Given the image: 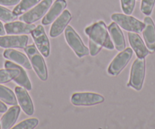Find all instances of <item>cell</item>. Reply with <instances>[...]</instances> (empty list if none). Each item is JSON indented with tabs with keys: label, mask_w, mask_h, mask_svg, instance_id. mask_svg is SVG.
I'll use <instances>...</instances> for the list:
<instances>
[{
	"label": "cell",
	"mask_w": 155,
	"mask_h": 129,
	"mask_svg": "<svg viewBox=\"0 0 155 129\" xmlns=\"http://www.w3.org/2000/svg\"><path fill=\"white\" fill-rule=\"evenodd\" d=\"M4 66H5V69H8V68H14V69H15L18 71L17 76L14 79L15 82L16 84H18L21 87H25L26 90H29V91L32 90V85H31V81H30L29 78H28L25 69L21 66L11 62V61H6L5 62Z\"/></svg>",
	"instance_id": "16"
},
{
	"label": "cell",
	"mask_w": 155,
	"mask_h": 129,
	"mask_svg": "<svg viewBox=\"0 0 155 129\" xmlns=\"http://www.w3.org/2000/svg\"><path fill=\"white\" fill-rule=\"evenodd\" d=\"M20 2V0H0V5L12 6L17 5Z\"/></svg>",
	"instance_id": "29"
},
{
	"label": "cell",
	"mask_w": 155,
	"mask_h": 129,
	"mask_svg": "<svg viewBox=\"0 0 155 129\" xmlns=\"http://www.w3.org/2000/svg\"><path fill=\"white\" fill-rule=\"evenodd\" d=\"M88 44L89 47H90V55L92 56H96L101 52V50L103 48L102 47L94 44V43L91 40H89Z\"/></svg>",
	"instance_id": "28"
},
{
	"label": "cell",
	"mask_w": 155,
	"mask_h": 129,
	"mask_svg": "<svg viewBox=\"0 0 155 129\" xmlns=\"http://www.w3.org/2000/svg\"><path fill=\"white\" fill-rule=\"evenodd\" d=\"M15 93L17 97L18 103L24 112L29 116L32 115L34 112V106L28 90L21 86H17L15 88Z\"/></svg>",
	"instance_id": "10"
},
{
	"label": "cell",
	"mask_w": 155,
	"mask_h": 129,
	"mask_svg": "<svg viewBox=\"0 0 155 129\" xmlns=\"http://www.w3.org/2000/svg\"><path fill=\"white\" fill-rule=\"evenodd\" d=\"M24 50L38 78L43 81H47L48 79V71L43 55L34 44L27 46Z\"/></svg>",
	"instance_id": "2"
},
{
	"label": "cell",
	"mask_w": 155,
	"mask_h": 129,
	"mask_svg": "<svg viewBox=\"0 0 155 129\" xmlns=\"http://www.w3.org/2000/svg\"><path fill=\"white\" fill-rule=\"evenodd\" d=\"M27 35L0 36V47L5 49H25L28 43Z\"/></svg>",
	"instance_id": "11"
},
{
	"label": "cell",
	"mask_w": 155,
	"mask_h": 129,
	"mask_svg": "<svg viewBox=\"0 0 155 129\" xmlns=\"http://www.w3.org/2000/svg\"><path fill=\"white\" fill-rule=\"evenodd\" d=\"M0 128H1V123H0Z\"/></svg>",
	"instance_id": "32"
},
{
	"label": "cell",
	"mask_w": 155,
	"mask_h": 129,
	"mask_svg": "<svg viewBox=\"0 0 155 129\" xmlns=\"http://www.w3.org/2000/svg\"><path fill=\"white\" fill-rule=\"evenodd\" d=\"M0 100L10 106L18 105L16 95L8 87L0 84Z\"/></svg>",
	"instance_id": "21"
},
{
	"label": "cell",
	"mask_w": 155,
	"mask_h": 129,
	"mask_svg": "<svg viewBox=\"0 0 155 129\" xmlns=\"http://www.w3.org/2000/svg\"><path fill=\"white\" fill-rule=\"evenodd\" d=\"M132 56L133 50L132 48H126L120 52L110 64L107 70L108 73L112 76H117L120 75V72L130 62Z\"/></svg>",
	"instance_id": "6"
},
{
	"label": "cell",
	"mask_w": 155,
	"mask_h": 129,
	"mask_svg": "<svg viewBox=\"0 0 155 129\" xmlns=\"http://www.w3.org/2000/svg\"><path fill=\"white\" fill-rule=\"evenodd\" d=\"M8 110V108H7V106L0 100V113H4L6 111Z\"/></svg>",
	"instance_id": "30"
},
{
	"label": "cell",
	"mask_w": 155,
	"mask_h": 129,
	"mask_svg": "<svg viewBox=\"0 0 155 129\" xmlns=\"http://www.w3.org/2000/svg\"><path fill=\"white\" fill-rule=\"evenodd\" d=\"M155 5V0H142L141 4V12L146 16L151 15Z\"/></svg>",
	"instance_id": "26"
},
{
	"label": "cell",
	"mask_w": 155,
	"mask_h": 129,
	"mask_svg": "<svg viewBox=\"0 0 155 129\" xmlns=\"http://www.w3.org/2000/svg\"><path fill=\"white\" fill-rule=\"evenodd\" d=\"M3 56L5 59L18 64L28 70H31L32 69V66L28 58L25 54L14 49H6L4 51Z\"/></svg>",
	"instance_id": "19"
},
{
	"label": "cell",
	"mask_w": 155,
	"mask_h": 129,
	"mask_svg": "<svg viewBox=\"0 0 155 129\" xmlns=\"http://www.w3.org/2000/svg\"><path fill=\"white\" fill-rule=\"evenodd\" d=\"M65 38L67 44L72 49L78 57L82 58L90 54L89 50L85 47L79 35L76 33L71 26H67L65 27Z\"/></svg>",
	"instance_id": "5"
},
{
	"label": "cell",
	"mask_w": 155,
	"mask_h": 129,
	"mask_svg": "<svg viewBox=\"0 0 155 129\" xmlns=\"http://www.w3.org/2000/svg\"><path fill=\"white\" fill-rule=\"evenodd\" d=\"M67 6L66 0H56L50 9L42 20L43 25H49L53 23Z\"/></svg>",
	"instance_id": "17"
},
{
	"label": "cell",
	"mask_w": 155,
	"mask_h": 129,
	"mask_svg": "<svg viewBox=\"0 0 155 129\" xmlns=\"http://www.w3.org/2000/svg\"><path fill=\"white\" fill-rule=\"evenodd\" d=\"M18 16L8 8L0 5V20L4 22H12L17 19Z\"/></svg>",
	"instance_id": "25"
},
{
	"label": "cell",
	"mask_w": 155,
	"mask_h": 129,
	"mask_svg": "<svg viewBox=\"0 0 155 129\" xmlns=\"http://www.w3.org/2000/svg\"><path fill=\"white\" fill-rule=\"evenodd\" d=\"M111 19L120 27L126 31L134 33H141L144 28V23L129 15L114 13L111 15Z\"/></svg>",
	"instance_id": "4"
},
{
	"label": "cell",
	"mask_w": 155,
	"mask_h": 129,
	"mask_svg": "<svg viewBox=\"0 0 155 129\" xmlns=\"http://www.w3.org/2000/svg\"><path fill=\"white\" fill-rule=\"evenodd\" d=\"M108 31L116 50H118L119 52L124 50L126 49V41L120 26L115 22H113L109 25Z\"/></svg>",
	"instance_id": "18"
},
{
	"label": "cell",
	"mask_w": 155,
	"mask_h": 129,
	"mask_svg": "<svg viewBox=\"0 0 155 129\" xmlns=\"http://www.w3.org/2000/svg\"><path fill=\"white\" fill-rule=\"evenodd\" d=\"M138 1H140V0H138Z\"/></svg>",
	"instance_id": "33"
},
{
	"label": "cell",
	"mask_w": 155,
	"mask_h": 129,
	"mask_svg": "<svg viewBox=\"0 0 155 129\" xmlns=\"http://www.w3.org/2000/svg\"><path fill=\"white\" fill-rule=\"evenodd\" d=\"M5 30L4 27V25L2 24V23L0 21V36H5Z\"/></svg>",
	"instance_id": "31"
},
{
	"label": "cell",
	"mask_w": 155,
	"mask_h": 129,
	"mask_svg": "<svg viewBox=\"0 0 155 129\" xmlns=\"http://www.w3.org/2000/svg\"><path fill=\"white\" fill-rule=\"evenodd\" d=\"M31 36L40 53L45 58L49 57L50 53V44L44 27L41 24L37 25L31 32Z\"/></svg>",
	"instance_id": "9"
},
{
	"label": "cell",
	"mask_w": 155,
	"mask_h": 129,
	"mask_svg": "<svg viewBox=\"0 0 155 129\" xmlns=\"http://www.w3.org/2000/svg\"><path fill=\"white\" fill-rule=\"evenodd\" d=\"M53 3V0H43L34 8L22 15L19 20L28 24H33L39 21L47 12Z\"/></svg>",
	"instance_id": "8"
},
{
	"label": "cell",
	"mask_w": 155,
	"mask_h": 129,
	"mask_svg": "<svg viewBox=\"0 0 155 129\" xmlns=\"http://www.w3.org/2000/svg\"><path fill=\"white\" fill-rule=\"evenodd\" d=\"M105 99L102 95L91 92L74 93L71 97V103L76 106H91L104 103Z\"/></svg>",
	"instance_id": "7"
},
{
	"label": "cell",
	"mask_w": 155,
	"mask_h": 129,
	"mask_svg": "<svg viewBox=\"0 0 155 129\" xmlns=\"http://www.w3.org/2000/svg\"><path fill=\"white\" fill-rule=\"evenodd\" d=\"M18 71L14 68L0 69V84L8 83L16 78Z\"/></svg>",
	"instance_id": "23"
},
{
	"label": "cell",
	"mask_w": 155,
	"mask_h": 129,
	"mask_svg": "<svg viewBox=\"0 0 155 129\" xmlns=\"http://www.w3.org/2000/svg\"><path fill=\"white\" fill-rule=\"evenodd\" d=\"M72 18L71 14L68 10H64L62 14L55 20L50 31V36L52 38L59 37L65 30L68 23Z\"/></svg>",
	"instance_id": "13"
},
{
	"label": "cell",
	"mask_w": 155,
	"mask_h": 129,
	"mask_svg": "<svg viewBox=\"0 0 155 129\" xmlns=\"http://www.w3.org/2000/svg\"><path fill=\"white\" fill-rule=\"evenodd\" d=\"M7 34H28L36 28L35 24L23 21H12L4 25Z\"/></svg>",
	"instance_id": "15"
},
{
	"label": "cell",
	"mask_w": 155,
	"mask_h": 129,
	"mask_svg": "<svg viewBox=\"0 0 155 129\" xmlns=\"http://www.w3.org/2000/svg\"><path fill=\"white\" fill-rule=\"evenodd\" d=\"M39 120L36 118H28L21 121L17 125L12 127L14 129H33L38 125Z\"/></svg>",
	"instance_id": "24"
},
{
	"label": "cell",
	"mask_w": 155,
	"mask_h": 129,
	"mask_svg": "<svg viewBox=\"0 0 155 129\" xmlns=\"http://www.w3.org/2000/svg\"><path fill=\"white\" fill-rule=\"evenodd\" d=\"M120 2L123 12L130 15L135 9V0H120Z\"/></svg>",
	"instance_id": "27"
},
{
	"label": "cell",
	"mask_w": 155,
	"mask_h": 129,
	"mask_svg": "<svg viewBox=\"0 0 155 129\" xmlns=\"http://www.w3.org/2000/svg\"><path fill=\"white\" fill-rule=\"evenodd\" d=\"M21 107L15 105L5 112L1 118V128L9 129L13 127L20 115Z\"/></svg>",
	"instance_id": "20"
},
{
	"label": "cell",
	"mask_w": 155,
	"mask_h": 129,
	"mask_svg": "<svg viewBox=\"0 0 155 129\" xmlns=\"http://www.w3.org/2000/svg\"><path fill=\"white\" fill-rule=\"evenodd\" d=\"M128 37L132 50L134 53H135L137 57L145 58L148 56L149 53H150L147 47H146V44H144V41L138 33L129 32L128 34Z\"/></svg>",
	"instance_id": "14"
},
{
	"label": "cell",
	"mask_w": 155,
	"mask_h": 129,
	"mask_svg": "<svg viewBox=\"0 0 155 129\" xmlns=\"http://www.w3.org/2000/svg\"><path fill=\"white\" fill-rule=\"evenodd\" d=\"M84 32L88 37L89 40L107 50H112L114 49V44L108 33V28L103 21H99L86 27Z\"/></svg>",
	"instance_id": "1"
},
{
	"label": "cell",
	"mask_w": 155,
	"mask_h": 129,
	"mask_svg": "<svg viewBox=\"0 0 155 129\" xmlns=\"http://www.w3.org/2000/svg\"><path fill=\"white\" fill-rule=\"evenodd\" d=\"M144 28L142 31L143 37L150 53H155V24L149 16L144 19Z\"/></svg>",
	"instance_id": "12"
},
{
	"label": "cell",
	"mask_w": 155,
	"mask_h": 129,
	"mask_svg": "<svg viewBox=\"0 0 155 129\" xmlns=\"http://www.w3.org/2000/svg\"><path fill=\"white\" fill-rule=\"evenodd\" d=\"M145 59L144 58H137L134 61L131 68L129 81L127 86L135 90H141L144 84L145 78Z\"/></svg>",
	"instance_id": "3"
},
{
	"label": "cell",
	"mask_w": 155,
	"mask_h": 129,
	"mask_svg": "<svg viewBox=\"0 0 155 129\" xmlns=\"http://www.w3.org/2000/svg\"><path fill=\"white\" fill-rule=\"evenodd\" d=\"M41 0H21L13 9V13L15 15L19 16L21 15L25 14V12L35 6L40 2Z\"/></svg>",
	"instance_id": "22"
}]
</instances>
